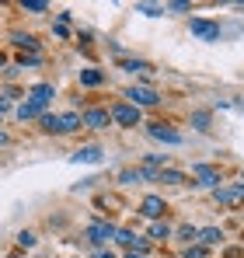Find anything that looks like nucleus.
Returning <instances> with one entry per match:
<instances>
[{
	"instance_id": "nucleus-20",
	"label": "nucleus",
	"mask_w": 244,
	"mask_h": 258,
	"mask_svg": "<svg viewBox=\"0 0 244 258\" xmlns=\"http://www.w3.org/2000/svg\"><path fill=\"white\" fill-rule=\"evenodd\" d=\"M150 234H154V241H167V237H171V227H167V223H154Z\"/></svg>"
},
{
	"instance_id": "nucleus-29",
	"label": "nucleus",
	"mask_w": 244,
	"mask_h": 258,
	"mask_svg": "<svg viewBox=\"0 0 244 258\" xmlns=\"http://www.w3.org/2000/svg\"><path fill=\"white\" fill-rule=\"evenodd\" d=\"M122 181H140V171H122Z\"/></svg>"
},
{
	"instance_id": "nucleus-8",
	"label": "nucleus",
	"mask_w": 244,
	"mask_h": 258,
	"mask_svg": "<svg viewBox=\"0 0 244 258\" xmlns=\"http://www.w3.org/2000/svg\"><path fill=\"white\" fill-rule=\"evenodd\" d=\"M87 237H91L94 244H105L108 237H115V227H112V223H91V227H87Z\"/></svg>"
},
{
	"instance_id": "nucleus-6",
	"label": "nucleus",
	"mask_w": 244,
	"mask_h": 258,
	"mask_svg": "<svg viewBox=\"0 0 244 258\" xmlns=\"http://www.w3.org/2000/svg\"><path fill=\"white\" fill-rule=\"evenodd\" d=\"M241 181H234V185H227V188H216V192H213V199H216V203H220V206H230V203H237V199H241Z\"/></svg>"
},
{
	"instance_id": "nucleus-17",
	"label": "nucleus",
	"mask_w": 244,
	"mask_h": 258,
	"mask_svg": "<svg viewBox=\"0 0 244 258\" xmlns=\"http://www.w3.org/2000/svg\"><path fill=\"white\" fill-rule=\"evenodd\" d=\"M157 181H164V185H181L185 174L181 171H157Z\"/></svg>"
},
{
	"instance_id": "nucleus-24",
	"label": "nucleus",
	"mask_w": 244,
	"mask_h": 258,
	"mask_svg": "<svg viewBox=\"0 0 244 258\" xmlns=\"http://www.w3.org/2000/svg\"><path fill=\"white\" fill-rule=\"evenodd\" d=\"M164 11H174V14H185V11H192V4H189V0H178V4H167Z\"/></svg>"
},
{
	"instance_id": "nucleus-11",
	"label": "nucleus",
	"mask_w": 244,
	"mask_h": 258,
	"mask_svg": "<svg viewBox=\"0 0 244 258\" xmlns=\"http://www.w3.org/2000/svg\"><path fill=\"white\" fill-rule=\"evenodd\" d=\"M143 216H150V220H157V216L164 213V199H157V196H147L143 199V210H140Z\"/></svg>"
},
{
	"instance_id": "nucleus-10",
	"label": "nucleus",
	"mask_w": 244,
	"mask_h": 258,
	"mask_svg": "<svg viewBox=\"0 0 244 258\" xmlns=\"http://www.w3.org/2000/svg\"><path fill=\"white\" fill-rule=\"evenodd\" d=\"M192 171H196V178H199V185H206V188L220 181V171H216V168H209V164H196Z\"/></svg>"
},
{
	"instance_id": "nucleus-7",
	"label": "nucleus",
	"mask_w": 244,
	"mask_h": 258,
	"mask_svg": "<svg viewBox=\"0 0 244 258\" xmlns=\"http://www.w3.org/2000/svg\"><path fill=\"white\" fill-rule=\"evenodd\" d=\"M81 126H87V129H108V112H105V108H91V112H84Z\"/></svg>"
},
{
	"instance_id": "nucleus-33",
	"label": "nucleus",
	"mask_w": 244,
	"mask_h": 258,
	"mask_svg": "<svg viewBox=\"0 0 244 258\" xmlns=\"http://www.w3.org/2000/svg\"><path fill=\"white\" fill-rule=\"evenodd\" d=\"M126 258H147V255H140V251H129V255H126Z\"/></svg>"
},
{
	"instance_id": "nucleus-30",
	"label": "nucleus",
	"mask_w": 244,
	"mask_h": 258,
	"mask_svg": "<svg viewBox=\"0 0 244 258\" xmlns=\"http://www.w3.org/2000/svg\"><path fill=\"white\" fill-rule=\"evenodd\" d=\"M189 258H206L203 248H189Z\"/></svg>"
},
{
	"instance_id": "nucleus-14",
	"label": "nucleus",
	"mask_w": 244,
	"mask_h": 258,
	"mask_svg": "<svg viewBox=\"0 0 244 258\" xmlns=\"http://www.w3.org/2000/svg\"><path fill=\"white\" fill-rule=\"evenodd\" d=\"M77 126H81V115H77V112H67V115H59V133H74Z\"/></svg>"
},
{
	"instance_id": "nucleus-21",
	"label": "nucleus",
	"mask_w": 244,
	"mask_h": 258,
	"mask_svg": "<svg viewBox=\"0 0 244 258\" xmlns=\"http://www.w3.org/2000/svg\"><path fill=\"white\" fill-rule=\"evenodd\" d=\"M14 45H18V49H39L35 35H14Z\"/></svg>"
},
{
	"instance_id": "nucleus-22",
	"label": "nucleus",
	"mask_w": 244,
	"mask_h": 258,
	"mask_svg": "<svg viewBox=\"0 0 244 258\" xmlns=\"http://www.w3.org/2000/svg\"><path fill=\"white\" fill-rule=\"evenodd\" d=\"M192 126L199 129V133H206V129H209V112H196V115H192Z\"/></svg>"
},
{
	"instance_id": "nucleus-28",
	"label": "nucleus",
	"mask_w": 244,
	"mask_h": 258,
	"mask_svg": "<svg viewBox=\"0 0 244 258\" xmlns=\"http://www.w3.org/2000/svg\"><path fill=\"white\" fill-rule=\"evenodd\" d=\"M39 63H42L39 56H28V59H25V56H21V67H39Z\"/></svg>"
},
{
	"instance_id": "nucleus-16",
	"label": "nucleus",
	"mask_w": 244,
	"mask_h": 258,
	"mask_svg": "<svg viewBox=\"0 0 244 258\" xmlns=\"http://www.w3.org/2000/svg\"><path fill=\"white\" fill-rule=\"evenodd\" d=\"M199 237H203L206 244H220L223 241V230L220 227H206V230H199Z\"/></svg>"
},
{
	"instance_id": "nucleus-32",
	"label": "nucleus",
	"mask_w": 244,
	"mask_h": 258,
	"mask_svg": "<svg viewBox=\"0 0 244 258\" xmlns=\"http://www.w3.org/2000/svg\"><path fill=\"white\" fill-rule=\"evenodd\" d=\"M4 112H7V98H0V115H4Z\"/></svg>"
},
{
	"instance_id": "nucleus-27",
	"label": "nucleus",
	"mask_w": 244,
	"mask_h": 258,
	"mask_svg": "<svg viewBox=\"0 0 244 258\" xmlns=\"http://www.w3.org/2000/svg\"><path fill=\"white\" fill-rule=\"evenodd\" d=\"M178 237H181V241H196V237H199V230H196V227H181V230H178Z\"/></svg>"
},
{
	"instance_id": "nucleus-23",
	"label": "nucleus",
	"mask_w": 244,
	"mask_h": 258,
	"mask_svg": "<svg viewBox=\"0 0 244 258\" xmlns=\"http://www.w3.org/2000/svg\"><path fill=\"white\" fill-rule=\"evenodd\" d=\"M21 11H32V14H42V11H49V4H42V0H28V4H21Z\"/></svg>"
},
{
	"instance_id": "nucleus-34",
	"label": "nucleus",
	"mask_w": 244,
	"mask_h": 258,
	"mask_svg": "<svg viewBox=\"0 0 244 258\" xmlns=\"http://www.w3.org/2000/svg\"><path fill=\"white\" fill-rule=\"evenodd\" d=\"M4 143H7V133H0V147H4Z\"/></svg>"
},
{
	"instance_id": "nucleus-2",
	"label": "nucleus",
	"mask_w": 244,
	"mask_h": 258,
	"mask_svg": "<svg viewBox=\"0 0 244 258\" xmlns=\"http://www.w3.org/2000/svg\"><path fill=\"white\" fill-rule=\"evenodd\" d=\"M189 32H192L196 39H203V42H216V39H220V25L203 21V18H192V21H189Z\"/></svg>"
},
{
	"instance_id": "nucleus-9",
	"label": "nucleus",
	"mask_w": 244,
	"mask_h": 258,
	"mask_svg": "<svg viewBox=\"0 0 244 258\" xmlns=\"http://www.w3.org/2000/svg\"><path fill=\"white\" fill-rule=\"evenodd\" d=\"M70 161H74V164H98V161H101V147H81Z\"/></svg>"
},
{
	"instance_id": "nucleus-4",
	"label": "nucleus",
	"mask_w": 244,
	"mask_h": 258,
	"mask_svg": "<svg viewBox=\"0 0 244 258\" xmlns=\"http://www.w3.org/2000/svg\"><path fill=\"white\" fill-rule=\"evenodd\" d=\"M147 133H150L154 140H161V143H171V147H178V143H185V136H181L178 129L164 126V122H150V126H147Z\"/></svg>"
},
{
	"instance_id": "nucleus-18",
	"label": "nucleus",
	"mask_w": 244,
	"mask_h": 258,
	"mask_svg": "<svg viewBox=\"0 0 244 258\" xmlns=\"http://www.w3.org/2000/svg\"><path fill=\"white\" fill-rule=\"evenodd\" d=\"M35 115H39V108H35V105H28V101H25V105H18V119H21V122H28V119H35Z\"/></svg>"
},
{
	"instance_id": "nucleus-19",
	"label": "nucleus",
	"mask_w": 244,
	"mask_h": 258,
	"mask_svg": "<svg viewBox=\"0 0 244 258\" xmlns=\"http://www.w3.org/2000/svg\"><path fill=\"white\" fill-rule=\"evenodd\" d=\"M42 129H45V133H56V136H59V115H42Z\"/></svg>"
},
{
	"instance_id": "nucleus-35",
	"label": "nucleus",
	"mask_w": 244,
	"mask_h": 258,
	"mask_svg": "<svg viewBox=\"0 0 244 258\" xmlns=\"http://www.w3.org/2000/svg\"><path fill=\"white\" fill-rule=\"evenodd\" d=\"M0 67H4V52H0Z\"/></svg>"
},
{
	"instance_id": "nucleus-26",
	"label": "nucleus",
	"mask_w": 244,
	"mask_h": 258,
	"mask_svg": "<svg viewBox=\"0 0 244 258\" xmlns=\"http://www.w3.org/2000/svg\"><path fill=\"white\" fill-rule=\"evenodd\" d=\"M115 237H119V244H126V248H133V241H136V234H133V230H119Z\"/></svg>"
},
{
	"instance_id": "nucleus-5",
	"label": "nucleus",
	"mask_w": 244,
	"mask_h": 258,
	"mask_svg": "<svg viewBox=\"0 0 244 258\" xmlns=\"http://www.w3.org/2000/svg\"><path fill=\"white\" fill-rule=\"evenodd\" d=\"M28 98H32L28 105H35V108L42 112V108H45V105H49V101L56 98V87H52V84H35L32 91H28Z\"/></svg>"
},
{
	"instance_id": "nucleus-12",
	"label": "nucleus",
	"mask_w": 244,
	"mask_h": 258,
	"mask_svg": "<svg viewBox=\"0 0 244 258\" xmlns=\"http://www.w3.org/2000/svg\"><path fill=\"white\" fill-rule=\"evenodd\" d=\"M98 84H105V74L101 70H94V67L81 70V87H98Z\"/></svg>"
},
{
	"instance_id": "nucleus-15",
	"label": "nucleus",
	"mask_w": 244,
	"mask_h": 258,
	"mask_svg": "<svg viewBox=\"0 0 244 258\" xmlns=\"http://www.w3.org/2000/svg\"><path fill=\"white\" fill-rule=\"evenodd\" d=\"M136 11H140V14H147V18H161V14H167V11H164V4H136Z\"/></svg>"
},
{
	"instance_id": "nucleus-31",
	"label": "nucleus",
	"mask_w": 244,
	"mask_h": 258,
	"mask_svg": "<svg viewBox=\"0 0 244 258\" xmlns=\"http://www.w3.org/2000/svg\"><path fill=\"white\" fill-rule=\"evenodd\" d=\"M94 258H115L112 251H94Z\"/></svg>"
},
{
	"instance_id": "nucleus-13",
	"label": "nucleus",
	"mask_w": 244,
	"mask_h": 258,
	"mask_svg": "<svg viewBox=\"0 0 244 258\" xmlns=\"http://www.w3.org/2000/svg\"><path fill=\"white\" fill-rule=\"evenodd\" d=\"M119 67L126 70V74H147V70H150V63H147V59H122Z\"/></svg>"
},
{
	"instance_id": "nucleus-1",
	"label": "nucleus",
	"mask_w": 244,
	"mask_h": 258,
	"mask_svg": "<svg viewBox=\"0 0 244 258\" xmlns=\"http://www.w3.org/2000/svg\"><path fill=\"white\" fill-rule=\"evenodd\" d=\"M108 122H119V126H140V108L133 105H112L108 108Z\"/></svg>"
},
{
	"instance_id": "nucleus-25",
	"label": "nucleus",
	"mask_w": 244,
	"mask_h": 258,
	"mask_svg": "<svg viewBox=\"0 0 244 258\" xmlns=\"http://www.w3.org/2000/svg\"><path fill=\"white\" fill-rule=\"evenodd\" d=\"M18 244H21V248H32V244H35V234H32V230H21V234H18Z\"/></svg>"
},
{
	"instance_id": "nucleus-3",
	"label": "nucleus",
	"mask_w": 244,
	"mask_h": 258,
	"mask_svg": "<svg viewBox=\"0 0 244 258\" xmlns=\"http://www.w3.org/2000/svg\"><path fill=\"white\" fill-rule=\"evenodd\" d=\"M126 98H129L133 108H143V105H157V101H161V94H157L154 87H129Z\"/></svg>"
}]
</instances>
